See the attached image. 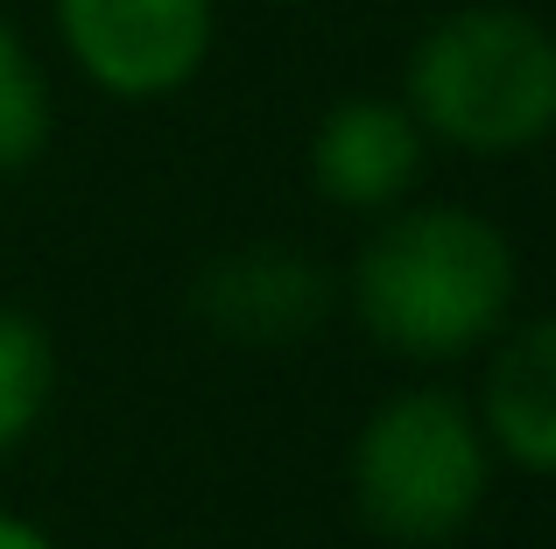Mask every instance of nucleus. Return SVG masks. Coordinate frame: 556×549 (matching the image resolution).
I'll return each mask as SVG.
<instances>
[{
    "label": "nucleus",
    "mask_w": 556,
    "mask_h": 549,
    "mask_svg": "<svg viewBox=\"0 0 556 549\" xmlns=\"http://www.w3.org/2000/svg\"><path fill=\"white\" fill-rule=\"evenodd\" d=\"M430 135L416 113L388 92H353L317 120L311 135V183L339 212H394L422 183Z\"/></svg>",
    "instance_id": "nucleus-5"
},
{
    "label": "nucleus",
    "mask_w": 556,
    "mask_h": 549,
    "mask_svg": "<svg viewBox=\"0 0 556 549\" xmlns=\"http://www.w3.org/2000/svg\"><path fill=\"white\" fill-rule=\"evenodd\" d=\"M190 310L204 331L240 345H289L303 331H317V317L331 310V274L303 247H232L218 261L198 268L190 282Z\"/></svg>",
    "instance_id": "nucleus-6"
},
{
    "label": "nucleus",
    "mask_w": 556,
    "mask_h": 549,
    "mask_svg": "<svg viewBox=\"0 0 556 549\" xmlns=\"http://www.w3.org/2000/svg\"><path fill=\"white\" fill-rule=\"evenodd\" d=\"M56 395V345L36 317L0 310V458L42 423Z\"/></svg>",
    "instance_id": "nucleus-8"
},
{
    "label": "nucleus",
    "mask_w": 556,
    "mask_h": 549,
    "mask_svg": "<svg viewBox=\"0 0 556 549\" xmlns=\"http://www.w3.org/2000/svg\"><path fill=\"white\" fill-rule=\"evenodd\" d=\"M402 106L458 155H529L556 127V42L515 0L437 14L402 71Z\"/></svg>",
    "instance_id": "nucleus-2"
},
{
    "label": "nucleus",
    "mask_w": 556,
    "mask_h": 549,
    "mask_svg": "<svg viewBox=\"0 0 556 549\" xmlns=\"http://www.w3.org/2000/svg\"><path fill=\"white\" fill-rule=\"evenodd\" d=\"M0 549H56V542L42 536L28 514H8V508H0Z\"/></svg>",
    "instance_id": "nucleus-10"
},
{
    "label": "nucleus",
    "mask_w": 556,
    "mask_h": 549,
    "mask_svg": "<svg viewBox=\"0 0 556 549\" xmlns=\"http://www.w3.org/2000/svg\"><path fill=\"white\" fill-rule=\"evenodd\" d=\"M515 240L472 205H394L353 261V310L402 359H465L515 324Z\"/></svg>",
    "instance_id": "nucleus-1"
},
{
    "label": "nucleus",
    "mask_w": 556,
    "mask_h": 549,
    "mask_svg": "<svg viewBox=\"0 0 556 549\" xmlns=\"http://www.w3.org/2000/svg\"><path fill=\"white\" fill-rule=\"evenodd\" d=\"M50 127H56L50 78H42L36 50L0 22V177H22L50 149Z\"/></svg>",
    "instance_id": "nucleus-9"
},
{
    "label": "nucleus",
    "mask_w": 556,
    "mask_h": 549,
    "mask_svg": "<svg viewBox=\"0 0 556 549\" xmlns=\"http://www.w3.org/2000/svg\"><path fill=\"white\" fill-rule=\"evenodd\" d=\"M493 486V444L451 387H402L353 444V508L394 549H444L472 528Z\"/></svg>",
    "instance_id": "nucleus-3"
},
{
    "label": "nucleus",
    "mask_w": 556,
    "mask_h": 549,
    "mask_svg": "<svg viewBox=\"0 0 556 549\" xmlns=\"http://www.w3.org/2000/svg\"><path fill=\"white\" fill-rule=\"evenodd\" d=\"M56 36L85 85L149 106L198 85L218 50V0H56Z\"/></svg>",
    "instance_id": "nucleus-4"
},
{
    "label": "nucleus",
    "mask_w": 556,
    "mask_h": 549,
    "mask_svg": "<svg viewBox=\"0 0 556 549\" xmlns=\"http://www.w3.org/2000/svg\"><path fill=\"white\" fill-rule=\"evenodd\" d=\"M472 416L515 472L543 480L556 465V331L543 317H521L493 339V367Z\"/></svg>",
    "instance_id": "nucleus-7"
}]
</instances>
